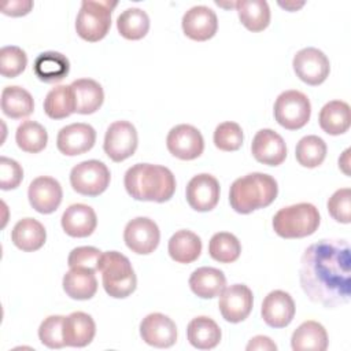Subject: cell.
Listing matches in <instances>:
<instances>
[{
	"label": "cell",
	"mask_w": 351,
	"mask_h": 351,
	"mask_svg": "<svg viewBox=\"0 0 351 351\" xmlns=\"http://www.w3.org/2000/svg\"><path fill=\"white\" fill-rule=\"evenodd\" d=\"M247 351H254V350H259V351H276L277 346L276 343L267 337V336H255L250 340V343L247 344Z\"/></svg>",
	"instance_id": "obj_46"
},
{
	"label": "cell",
	"mask_w": 351,
	"mask_h": 351,
	"mask_svg": "<svg viewBox=\"0 0 351 351\" xmlns=\"http://www.w3.org/2000/svg\"><path fill=\"white\" fill-rule=\"evenodd\" d=\"M261 314L266 325L271 328H285L295 317V302L285 291H271L262 302Z\"/></svg>",
	"instance_id": "obj_19"
},
{
	"label": "cell",
	"mask_w": 351,
	"mask_h": 351,
	"mask_svg": "<svg viewBox=\"0 0 351 351\" xmlns=\"http://www.w3.org/2000/svg\"><path fill=\"white\" fill-rule=\"evenodd\" d=\"M23 178L22 166L7 156L0 158V188L3 191L15 189L19 186Z\"/></svg>",
	"instance_id": "obj_44"
},
{
	"label": "cell",
	"mask_w": 351,
	"mask_h": 351,
	"mask_svg": "<svg viewBox=\"0 0 351 351\" xmlns=\"http://www.w3.org/2000/svg\"><path fill=\"white\" fill-rule=\"evenodd\" d=\"M63 315L47 317L38 328V339L48 348H63Z\"/></svg>",
	"instance_id": "obj_41"
},
{
	"label": "cell",
	"mask_w": 351,
	"mask_h": 351,
	"mask_svg": "<svg viewBox=\"0 0 351 351\" xmlns=\"http://www.w3.org/2000/svg\"><path fill=\"white\" fill-rule=\"evenodd\" d=\"M191 291L202 299H213L219 296L226 287V277L217 267L203 266L193 270L189 277Z\"/></svg>",
	"instance_id": "obj_24"
},
{
	"label": "cell",
	"mask_w": 351,
	"mask_h": 351,
	"mask_svg": "<svg viewBox=\"0 0 351 351\" xmlns=\"http://www.w3.org/2000/svg\"><path fill=\"white\" fill-rule=\"evenodd\" d=\"M278 195L274 177L265 173H250L233 181L229 189V203L239 214H250L270 206Z\"/></svg>",
	"instance_id": "obj_3"
},
{
	"label": "cell",
	"mask_w": 351,
	"mask_h": 351,
	"mask_svg": "<svg viewBox=\"0 0 351 351\" xmlns=\"http://www.w3.org/2000/svg\"><path fill=\"white\" fill-rule=\"evenodd\" d=\"M70 89L74 99V112L77 114H93L104 101L101 85L92 78L75 80L70 84Z\"/></svg>",
	"instance_id": "obj_23"
},
{
	"label": "cell",
	"mask_w": 351,
	"mask_h": 351,
	"mask_svg": "<svg viewBox=\"0 0 351 351\" xmlns=\"http://www.w3.org/2000/svg\"><path fill=\"white\" fill-rule=\"evenodd\" d=\"M27 66L26 52L16 45H7L0 49V74L5 78L19 75Z\"/></svg>",
	"instance_id": "obj_40"
},
{
	"label": "cell",
	"mask_w": 351,
	"mask_h": 351,
	"mask_svg": "<svg viewBox=\"0 0 351 351\" xmlns=\"http://www.w3.org/2000/svg\"><path fill=\"white\" fill-rule=\"evenodd\" d=\"M117 29L126 40H141L149 30V16L141 8H126L117 19Z\"/></svg>",
	"instance_id": "obj_34"
},
{
	"label": "cell",
	"mask_w": 351,
	"mask_h": 351,
	"mask_svg": "<svg viewBox=\"0 0 351 351\" xmlns=\"http://www.w3.org/2000/svg\"><path fill=\"white\" fill-rule=\"evenodd\" d=\"M167 251L177 263H192L202 254V240L196 233L182 229L170 237Z\"/></svg>",
	"instance_id": "obj_31"
},
{
	"label": "cell",
	"mask_w": 351,
	"mask_h": 351,
	"mask_svg": "<svg viewBox=\"0 0 351 351\" xmlns=\"http://www.w3.org/2000/svg\"><path fill=\"white\" fill-rule=\"evenodd\" d=\"M1 110L11 119H22L33 112L34 101L26 89L11 85L1 92Z\"/></svg>",
	"instance_id": "obj_33"
},
{
	"label": "cell",
	"mask_w": 351,
	"mask_h": 351,
	"mask_svg": "<svg viewBox=\"0 0 351 351\" xmlns=\"http://www.w3.org/2000/svg\"><path fill=\"white\" fill-rule=\"evenodd\" d=\"M239 19L250 32H262L270 23V8L265 0L236 1Z\"/></svg>",
	"instance_id": "obj_32"
},
{
	"label": "cell",
	"mask_w": 351,
	"mask_h": 351,
	"mask_svg": "<svg viewBox=\"0 0 351 351\" xmlns=\"http://www.w3.org/2000/svg\"><path fill=\"white\" fill-rule=\"evenodd\" d=\"M11 240L19 250L33 252L44 245L47 240V232L44 225L37 219L22 218L12 228Z\"/></svg>",
	"instance_id": "obj_27"
},
{
	"label": "cell",
	"mask_w": 351,
	"mask_h": 351,
	"mask_svg": "<svg viewBox=\"0 0 351 351\" xmlns=\"http://www.w3.org/2000/svg\"><path fill=\"white\" fill-rule=\"evenodd\" d=\"M181 25L184 34L191 40L207 41L215 36L218 19L210 7L195 5L184 14Z\"/></svg>",
	"instance_id": "obj_20"
},
{
	"label": "cell",
	"mask_w": 351,
	"mask_h": 351,
	"mask_svg": "<svg viewBox=\"0 0 351 351\" xmlns=\"http://www.w3.org/2000/svg\"><path fill=\"white\" fill-rule=\"evenodd\" d=\"M348 154H350V149H346L343 156L339 158V167H341L343 171H344V166H348Z\"/></svg>",
	"instance_id": "obj_48"
},
{
	"label": "cell",
	"mask_w": 351,
	"mask_h": 351,
	"mask_svg": "<svg viewBox=\"0 0 351 351\" xmlns=\"http://www.w3.org/2000/svg\"><path fill=\"white\" fill-rule=\"evenodd\" d=\"M126 192L136 200L165 203L176 192V178L170 169L160 165L136 163L123 178Z\"/></svg>",
	"instance_id": "obj_2"
},
{
	"label": "cell",
	"mask_w": 351,
	"mask_h": 351,
	"mask_svg": "<svg viewBox=\"0 0 351 351\" xmlns=\"http://www.w3.org/2000/svg\"><path fill=\"white\" fill-rule=\"evenodd\" d=\"M62 228L71 237H88L97 226L95 210L84 203L69 206L62 215Z\"/></svg>",
	"instance_id": "obj_21"
},
{
	"label": "cell",
	"mask_w": 351,
	"mask_h": 351,
	"mask_svg": "<svg viewBox=\"0 0 351 351\" xmlns=\"http://www.w3.org/2000/svg\"><path fill=\"white\" fill-rule=\"evenodd\" d=\"M295 74L307 85L317 86L322 84L330 71L328 56L318 48L307 47L296 52L292 60Z\"/></svg>",
	"instance_id": "obj_10"
},
{
	"label": "cell",
	"mask_w": 351,
	"mask_h": 351,
	"mask_svg": "<svg viewBox=\"0 0 351 351\" xmlns=\"http://www.w3.org/2000/svg\"><path fill=\"white\" fill-rule=\"evenodd\" d=\"M169 152L181 160H193L203 154L204 138L192 125L181 123L170 129L166 137Z\"/></svg>",
	"instance_id": "obj_12"
},
{
	"label": "cell",
	"mask_w": 351,
	"mask_h": 351,
	"mask_svg": "<svg viewBox=\"0 0 351 351\" xmlns=\"http://www.w3.org/2000/svg\"><path fill=\"white\" fill-rule=\"evenodd\" d=\"M326 151H328L326 143L321 137L315 134H310L299 140L295 148V156L298 163L302 165L303 167L314 169L325 160Z\"/></svg>",
	"instance_id": "obj_37"
},
{
	"label": "cell",
	"mask_w": 351,
	"mask_h": 351,
	"mask_svg": "<svg viewBox=\"0 0 351 351\" xmlns=\"http://www.w3.org/2000/svg\"><path fill=\"white\" fill-rule=\"evenodd\" d=\"M30 206L40 214H51L58 210L62 203L63 191L58 180L49 176L34 178L27 189Z\"/></svg>",
	"instance_id": "obj_16"
},
{
	"label": "cell",
	"mask_w": 351,
	"mask_h": 351,
	"mask_svg": "<svg viewBox=\"0 0 351 351\" xmlns=\"http://www.w3.org/2000/svg\"><path fill=\"white\" fill-rule=\"evenodd\" d=\"M311 115V104L308 97L295 89L280 93L274 103V118L278 125L288 130L303 128Z\"/></svg>",
	"instance_id": "obj_7"
},
{
	"label": "cell",
	"mask_w": 351,
	"mask_h": 351,
	"mask_svg": "<svg viewBox=\"0 0 351 351\" xmlns=\"http://www.w3.org/2000/svg\"><path fill=\"white\" fill-rule=\"evenodd\" d=\"M32 8H33V1L30 0H11V1H4L1 4V12L10 16L26 15L30 12Z\"/></svg>",
	"instance_id": "obj_45"
},
{
	"label": "cell",
	"mask_w": 351,
	"mask_h": 351,
	"mask_svg": "<svg viewBox=\"0 0 351 351\" xmlns=\"http://www.w3.org/2000/svg\"><path fill=\"white\" fill-rule=\"evenodd\" d=\"M328 211L330 217L340 223L351 221V189L340 188L328 200Z\"/></svg>",
	"instance_id": "obj_42"
},
{
	"label": "cell",
	"mask_w": 351,
	"mask_h": 351,
	"mask_svg": "<svg viewBox=\"0 0 351 351\" xmlns=\"http://www.w3.org/2000/svg\"><path fill=\"white\" fill-rule=\"evenodd\" d=\"M321 218L311 203H298L280 208L273 217V229L282 239H302L313 234Z\"/></svg>",
	"instance_id": "obj_5"
},
{
	"label": "cell",
	"mask_w": 351,
	"mask_h": 351,
	"mask_svg": "<svg viewBox=\"0 0 351 351\" xmlns=\"http://www.w3.org/2000/svg\"><path fill=\"white\" fill-rule=\"evenodd\" d=\"M16 145L29 154L41 152L48 143V133L43 125L36 121H23L15 133Z\"/></svg>",
	"instance_id": "obj_35"
},
{
	"label": "cell",
	"mask_w": 351,
	"mask_h": 351,
	"mask_svg": "<svg viewBox=\"0 0 351 351\" xmlns=\"http://www.w3.org/2000/svg\"><path fill=\"white\" fill-rule=\"evenodd\" d=\"M300 287L306 296L326 308L350 302L351 256L343 239H324L308 245L300 259Z\"/></svg>",
	"instance_id": "obj_1"
},
{
	"label": "cell",
	"mask_w": 351,
	"mask_h": 351,
	"mask_svg": "<svg viewBox=\"0 0 351 351\" xmlns=\"http://www.w3.org/2000/svg\"><path fill=\"white\" fill-rule=\"evenodd\" d=\"M278 5L288 10V11H296V10H299L300 7L304 5V1H299V3H296V1H285V3L278 1Z\"/></svg>",
	"instance_id": "obj_47"
},
{
	"label": "cell",
	"mask_w": 351,
	"mask_h": 351,
	"mask_svg": "<svg viewBox=\"0 0 351 351\" xmlns=\"http://www.w3.org/2000/svg\"><path fill=\"white\" fill-rule=\"evenodd\" d=\"M221 329L218 324L206 315L195 317L186 328L188 341L199 350H211L221 341Z\"/></svg>",
	"instance_id": "obj_30"
},
{
	"label": "cell",
	"mask_w": 351,
	"mask_h": 351,
	"mask_svg": "<svg viewBox=\"0 0 351 351\" xmlns=\"http://www.w3.org/2000/svg\"><path fill=\"white\" fill-rule=\"evenodd\" d=\"M63 291L75 300H88L95 296L97 291V280L95 271L81 267H70L63 276Z\"/></svg>",
	"instance_id": "obj_28"
},
{
	"label": "cell",
	"mask_w": 351,
	"mask_h": 351,
	"mask_svg": "<svg viewBox=\"0 0 351 351\" xmlns=\"http://www.w3.org/2000/svg\"><path fill=\"white\" fill-rule=\"evenodd\" d=\"M141 339L156 348H169L177 341V326L162 313H151L140 322Z\"/></svg>",
	"instance_id": "obj_17"
},
{
	"label": "cell",
	"mask_w": 351,
	"mask_h": 351,
	"mask_svg": "<svg viewBox=\"0 0 351 351\" xmlns=\"http://www.w3.org/2000/svg\"><path fill=\"white\" fill-rule=\"evenodd\" d=\"M219 182L207 173L193 176L185 189L188 204L199 213L211 211L219 200Z\"/></svg>",
	"instance_id": "obj_14"
},
{
	"label": "cell",
	"mask_w": 351,
	"mask_h": 351,
	"mask_svg": "<svg viewBox=\"0 0 351 351\" xmlns=\"http://www.w3.org/2000/svg\"><path fill=\"white\" fill-rule=\"evenodd\" d=\"M137 144L136 128L129 121H115L107 128L103 148L111 160L122 162L136 152Z\"/></svg>",
	"instance_id": "obj_9"
},
{
	"label": "cell",
	"mask_w": 351,
	"mask_h": 351,
	"mask_svg": "<svg viewBox=\"0 0 351 351\" xmlns=\"http://www.w3.org/2000/svg\"><path fill=\"white\" fill-rule=\"evenodd\" d=\"M117 1L84 0L75 19L77 34L89 43L103 40L111 27V12Z\"/></svg>",
	"instance_id": "obj_6"
},
{
	"label": "cell",
	"mask_w": 351,
	"mask_h": 351,
	"mask_svg": "<svg viewBox=\"0 0 351 351\" xmlns=\"http://www.w3.org/2000/svg\"><path fill=\"white\" fill-rule=\"evenodd\" d=\"M44 111L52 119H63L74 112V99L70 85L52 88L44 99Z\"/></svg>",
	"instance_id": "obj_36"
},
{
	"label": "cell",
	"mask_w": 351,
	"mask_h": 351,
	"mask_svg": "<svg viewBox=\"0 0 351 351\" xmlns=\"http://www.w3.org/2000/svg\"><path fill=\"white\" fill-rule=\"evenodd\" d=\"M243 140L244 134L241 126L236 122H222L214 130V144L221 151H237L243 145Z\"/></svg>",
	"instance_id": "obj_39"
},
{
	"label": "cell",
	"mask_w": 351,
	"mask_h": 351,
	"mask_svg": "<svg viewBox=\"0 0 351 351\" xmlns=\"http://www.w3.org/2000/svg\"><path fill=\"white\" fill-rule=\"evenodd\" d=\"M103 252L96 247L82 245L74 248L67 258L69 267H81L92 271H99V263Z\"/></svg>",
	"instance_id": "obj_43"
},
{
	"label": "cell",
	"mask_w": 351,
	"mask_h": 351,
	"mask_svg": "<svg viewBox=\"0 0 351 351\" xmlns=\"http://www.w3.org/2000/svg\"><path fill=\"white\" fill-rule=\"evenodd\" d=\"M33 71L36 77L47 84L59 82L69 75L70 62L69 59L56 51H47L40 53L33 63Z\"/></svg>",
	"instance_id": "obj_25"
},
{
	"label": "cell",
	"mask_w": 351,
	"mask_h": 351,
	"mask_svg": "<svg viewBox=\"0 0 351 351\" xmlns=\"http://www.w3.org/2000/svg\"><path fill=\"white\" fill-rule=\"evenodd\" d=\"M123 240L132 252L148 255L156 250L160 240V232L156 222L152 219L147 217H137L126 223Z\"/></svg>",
	"instance_id": "obj_11"
},
{
	"label": "cell",
	"mask_w": 351,
	"mask_h": 351,
	"mask_svg": "<svg viewBox=\"0 0 351 351\" xmlns=\"http://www.w3.org/2000/svg\"><path fill=\"white\" fill-rule=\"evenodd\" d=\"M111 174L108 167L96 159L84 160L70 171L73 189L84 196H99L110 185Z\"/></svg>",
	"instance_id": "obj_8"
},
{
	"label": "cell",
	"mask_w": 351,
	"mask_h": 351,
	"mask_svg": "<svg viewBox=\"0 0 351 351\" xmlns=\"http://www.w3.org/2000/svg\"><path fill=\"white\" fill-rule=\"evenodd\" d=\"M318 122L321 129L330 136L346 133L351 125V110L348 103L343 100L328 101L319 111Z\"/></svg>",
	"instance_id": "obj_29"
},
{
	"label": "cell",
	"mask_w": 351,
	"mask_h": 351,
	"mask_svg": "<svg viewBox=\"0 0 351 351\" xmlns=\"http://www.w3.org/2000/svg\"><path fill=\"white\" fill-rule=\"evenodd\" d=\"M251 152L259 163L278 166L287 158V145L277 132L271 129H261L252 138Z\"/></svg>",
	"instance_id": "obj_18"
},
{
	"label": "cell",
	"mask_w": 351,
	"mask_h": 351,
	"mask_svg": "<svg viewBox=\"0 0 351 351\" xmlns=\"http://www.w3.org/2000/svg\"><path fill=\"white\" fill-rule=\"evenodd\" d=\"M208 254L219 263H232L239 259L241 244L234 234L229 232H218L210 239Z\"/></svg>",
	"instance_id": "obj_38"
},
{
	"label": "cell",
	"mask_w": 351,
	"mask_h": 351,
	"mask_svg": "<svg viewBox=\"0 0 351 351\" xmlns=\"http://www.w3.org/2000/svg\"><path fill=\"white\" fill-rule=\"evenodd\" d=\"M96 335L93 318L84 311H74L63 319V340L67 347H85Z\"/></svg>",
	"instance_id": "obj_22"
},
{
	"label": "cell",
	"mask_w": 351,
	"mask_h": 351,
	"mask_svg": "<svg viewBox=\"0 0 351 351\" xmlns=\"http://www.w3.org/2000/svg\"><path fill=\"white\" fill-rule=\"evenodd\" d=\"M103 288L111 298L123 299L137 287V277L128 256L118 251H106L99 263Z\"/></svg>",
	"instance_id": "obj_4"
},
{
	"label": "cell",
	"mask_w": 351,
	"mask_h": 351,
	"mask_svg": "<svg viewBox=\"0 0 351 351\" xmlns=\"http://www.w3.org/2000/svg\"><path fill=\"white\" fill-rule=\"evenodd\" d=\"M254 304L252 291L244 284H233L230 287H225L222 293L219 295L218 307L225 318V321L237 324L244 321Z\"/></svg>",
	"instance_id": "obj_13"
},
{
	"label": "cell",
	"mask_w": 351,
	"mask_h": 351,
	"mask_svg": "<svg viewBox=\"0 0 351 351\" xmlns=\"http://www.w3.org/2000/svg\"><path fill=\"white\" fill-rule=\"evenodd\" d=\"M96 143V130L84 122L63 126L56 137L58 149L66 156H77L88 152Z\"/></svg>",
	"instance_id": "obj_15"
},
{
	"label": "cell",
	"mask_w": 351,
	"mask_h": 351,
	"mask_svg": "<svg viewBox=\"0 0 351 351\" xmlns=\"http://www.w3.org/2000/svg\"><path fill=\"white\" fill-rule=\"evenodd\" d=\"M293 351H325L328 348L326 329L317 321H304L292 333Z\"/></svg>",
	"instance_id": "obj_26"
}]
</instances>
